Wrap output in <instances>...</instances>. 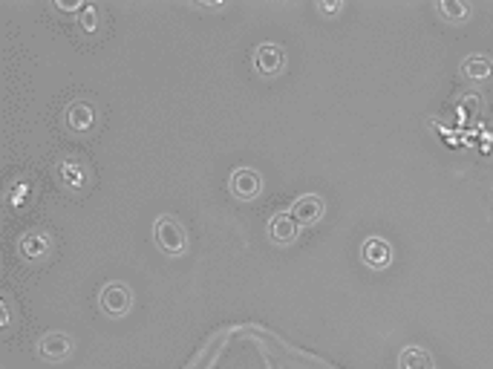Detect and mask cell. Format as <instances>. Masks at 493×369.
I'll return each instance as SVG.
<instances>
[{"label": "cell", "instance_id": "obj_1", "mask_svg": "<svg viewBox=\"0 0 493 369\" xmlns=\"http://www.w3.org/2000/svg\"><path fill=\"white\" fill-rule=\"evenodd\" d=\"M52 180L73 197H84L95 188V171L84 154H64L52 165Z\"/></svg>", "mask_w": 493, "mask_h": 369}, {"label": "cell", "instance_id": "obj_2", "mask_svg": "<svg viewBox=\"0 0 493 369\" xmlns=\"http://www.w3.org/2000/svg\"><path fill=\"white\" fill-rule=\"evenodd\" d=\"M64 130L75 139H92L101 127V107L92 99H73L61 113Z\"/></svg>", "mask_w": 493, "mask_h": 369}, {"label": "cell", "instance_id": "obj_3", "mask_svg": "<svg viewBox=\"0 0 493 369\" xmlns=\"http://www.w3.org/2000/svg\"><path fill=\"white\" fill-rule=\"evenodd\" d=\"M55 254V237L49 228H30L18 237V257L26 266H44Z\"/></svg>", "mask_w": 493, "mask_h": 369}, {"label": "cell", "instance_id": "obj_4", "mask_svg": "<svg viewBox=\"0 0 493 369\" xmlns=\"http://www.w3.org/2000/svg\"><path fill=\"white\" fill-rule=\"evenodd\" d=\"M154 242L164 254H182L188 249V228L173 214H162L154 223Z\"/></svg>", "mask_w": 493, "mask_h": 369}, {"label": "cell", "instance_id": "obj_5", "mask_svg": "<svg viewBox=\"0 0 493 369\" xmlns=\"http://www.w3.org/2000/svg\"><path fill=\"white\" fill-rule=\"evenodd\" d=\"M35 352H38L40 361L61 364L75 352V340H73V335H66V332H47V335L38 338Z\"/></svg>", "mask_w": 493, "mask_h": 369}, {"label": "cell", "instance_id": "obj_6", "mask_svg": "<svg viewBox=\"0 0 493 369\" xmlns=\"http://www.w3.org/2000/svg\"><path fill=\"white\" fill-rule=\"evenodd\" d=\"M99 306H101V312L107 314V318H125V314L133 309V292L128 289L125 283L113 280L101 289Z\"/></svg>", "mask_w": 493, "mask_h": 369}, {"label": "cell", "instance_id": "obj_7", "mask_svg": "<svg viewBox=\"0 0 493 369\" xmlns=\"http://www.w3.org/2000/svg\"><path fill=\"white\" fill-rule=\"evenodd\" d=\"M254 70L260 75H280L286 70V49L274 40H266L254 49Z\"/></svg>", "mask_w": 493, "mask_h": 369}, {"label": "cell", "instance_id": "obj_8", "mask_svg": "<svg viewBox=\"0 0 493 369\" xmlns=\"http://www.w3.org/2000/svg\"><path fill=\"white\" fill-rule=\"evenodd\" d=\"M228 188L237 199L251 202L260 197V190H263V176H260V171H254V168H237L234 173H231Z\"/></svg>", "mask_w": 493, "mask_h": 369}, {"label": "cell", "instance_id": "obj_9", "mask_svg": "<svg viewBox=\"0 0 493 369\" xmlns=\"http://www.w3.org/2000/svg\"><path fill=\"white\" fill-rule=\"evenodd\" d=\"M38 197V188H35V180L32 176H15L9 185H6V202L12 205L15 211H30L32 202Z\"/></svg>", "mask_w": 493, "mask_h": 369}, {"label": "cell", "instance_id": "obj_10", "mask_svg": "<svg viewBox=\"0 0 493 369\" xmlns=\"http://www.w3.org/2000/svg\"><path fill=\"white\" fill-rule=\"evenodd\" d=\"M323 211H326V202L318 194H304L292 202V216L297 225H314L323 220Z\"/></svg>", "mask_w": 493, "mask_h": 369}, {"label": "cell", "instance_id": "obj_11", "mask_svg": "<svg viewBox=\"0 0 493 369\" xmlns=\"http://www.w3.org/2000/svg\"><path fill=\"white\" fill-rule=\"evenodd\" d=\"M361 259L369 268H387L392 263V245L383 237H369L361 245Z\"/></svg>", "mask_w": 493, "mask_h": 369}, {"label": "cell", "instance_id": "obj_12", "mask_svg": "<svg viewBox=\"0 0 493 369\" xmlns=\"http://www.w3.org/2000/svg\"><path fill=\"white\" fill-rule=\"evenodd\" d=\"M297 223H295V216L292 214H274L269 225H266V234L274 245H289L297 240Z\"/></svg>", "mask_w": 493, "mask_h": 369}, {"label": "cell", "instance_id": "obj_13", "mask_svg": "<svg viewBox=\"0 0 493 369\" xmlns=\"http://www.w3.org/2000/svg\"><path fill=\"white\" fill-rule=\"evenodd\" d=\"M462 75L464 78H471V81H485L493 75V61L488 56H468L462 61Z\"/></svg>", "mask_w": 493, "mask_h": 369}, {"label": "cell", "instance_id": "obj_14", "mask_svg": "<svg viewBox=\"0 0 493 369\" xmlns=\"http://www.w3.org/2000/svg\"><path fill=\"white\" fill-rule=\"evenodd\" d=\"M399 366L401 369H433L436 361L424 347H407L401 352V358H399Z\"/></svg>", "mask_w": 493, "mask_h": 369}, {"label": "cell", "instance_id": "obj_15", "mask_svg": "<svg viewBox=\"0 0 493 369\" xmlns=\"http://www.w3.org/2000/svg\"><path fill=\"white\" fill-rule=\"evenodd\" d=\"M101 32V12L95 9V6H84L81 9V18H78V35L90 40Z\"/></svg>", "mask_w": 493, "mask_h": 369}, {"label": "cell", "instance_id": "obj_16", "mask_svg": "<svg viewBox=\"0 0 493 369\" xmlns=\"http://www.w3.org/2000/svg\"><path fill=\"white\" fill-rule=\"evenodd\" d=\"M438 15H442L447 23H462L471 15V6L462 4V0H445V4H438Z\"/></svg>", "mask_w": 493, "mask_h": 369}]
</instances>
